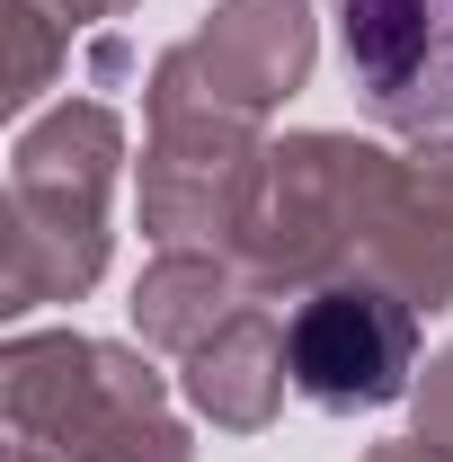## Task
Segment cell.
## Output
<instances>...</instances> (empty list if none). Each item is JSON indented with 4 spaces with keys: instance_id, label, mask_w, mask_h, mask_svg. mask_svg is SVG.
I'll list each match as a JSON object with an SVG mask.
<instances>
[{
    "instance_id": "cell-1",
    "label": "cell",
    "mask_w": 453,
    "mask_h": 462,
    "mask_svg": "<svg viewBox=\"0 0 453 462\" xmlns=\"http://www.w3.org/2000/svg\"><path fill=\"white\" fill-rule=\"evenodd\" d=\"M258 293L392 285L418 311L453 302V134L383 152L365 134H284L231 240Z\"/></svg>"
},
{
    "instance_id": "cell-2",
    "label": "cell",
    "mask_w": 453,
    "mask_h": 462,
    "mask_svg": "<svg viewBox=\"0 0 453 462\" xmlns=\"http://www.w3.org/2000/svg\"><path fill=\"white\" fill-rule=\"evenodd\" d=\"M125 170V116L107 98L45 107L9 152V240H0V311L80 302L107 276V196Z\"/></svg>"
},
{
    "instance_id": "cell-3",
    "label": "cell",
    "mask_w": 453,
    "mask_h": 462,
    "mask_svg": "<svg viewBox=\"0 0 453 462\" xmlns=\"http://www.w3.org/2000/svg\"><path fill=\"white\" fill-rule=\"evenodd\" d=\"M0 401L9 427L54 462H196V436L170 409V374L143 346L89 329H18L0 346Z\"/></svg>"
},
{
    "instance_id": "cell-4",
    "label": "cell",
    "mask_w": 453,
    "mask_h": 462,
    "mask_svg": "<svg viewBox=\"0 0 453 462\" xmlns=\"http://www.w3.org/2000/svg\"><path fill=\"white\" fill-rule=\"evenodd\" d=\"M311 62H320L311 0H214L152 62L143 107H214V116H240V125H267L311 80Z\"/></svg>"
},
{
    "instance_id": "cell-5",
    "label": "cell",
    "mask_w": 453,
    "mask_h": 462,
    "mask_svg": "<svg viewBox=\"0 0 453 462\" xmlns=\"http://www.w3.org/2000/svg\"><path fill=\"white\" fill-rule=\"evenodd\" d=\"M143 231L152 249H231L258 178H267V125H240L214 107H143Z\"/></svg>"
},
{
    "instance_id": "cell-6",
    "label": "cell",
    "mask_w": 453,
    "mask_h": 462,
    "mask_svg": "<svg viewBox=\"0 0 453 462\" xmlns=\"http://www.w3.org/2000/svg\"><path fill=\"white\" fill-rule=\"evenodd\" d=\"M284 365L311 409H338V418L392 409L418 392V302L365 276L302 293L284 320Z\"/></svg>"
},
{
    "instance_id": "cell-7",
    "label": "cell",
    "mask_w": 453,
    "mask_h": 462,
    "mask_svg": "<svg viewBox=\"0 0 453 462\" xmlns=\"http://www.w3.org/2000/svg\"><path fill=\"white\" fill-rule=\"evenodd\" d=\"M338 45L383 134H453V0H338Z\"/></svg>"
},
{
    "instance_id": "cell-8",
    "label": "cell",
    "mask_w": 453,
    "mask_h": 462,
    "mask_svg": "<svg viewBox=\"0 0 453 462\" xmlns=\"http://www.w3.org/2000/svg\"><path fill=\"white\" fill-rule=\"evenodd\" d=\"M284 383H293V365H284V329H276L267 302L231 311L196 356H178V392H187V409L214 418V427H231V436H258V427L284 409Z\"/></svg>"
},
{
    "instance_id": "cell-9",
    "label": "cell",
    "mask_w": 453,
    "mask_h": 462,
    "mask_svg": "<svg viewBox=\"0 0 453 462\" xmlns=\"http://www.w3.org/2000/svg\"><path fill=\"white\" fill-rule=\"evenodd\" d=\"M249 302H267V293L249 285V267L231 258V249H161L143 276H134V329L143 346H161V356H196V346L223 329L231 311H249Z\"/></svg>"
},
{
    "instance_id": "cell-10",
    "label": "cell",
    "mask_w": 453,
    "mask_h": 462,
    "mask_svg": "<svg viewBox=\"0 0 453 462\" xmlns=\"http://www.w3.org/2000/svg\"><path fill=\"white\" fill-rule=\"evenodd\" d=\"M0 27H9V71H0V107L27 116L45 89H54V62L71 54V36H62L45 9H27V0H9L0 9Z\"/></svg>"
},
{
    "instance_id": "cell-11",
    "label": "cell",
    "mask_w": 453,
    "mask_h": 462,
    "mask_svg": "<svg viewBox=\"0 0 453 462\" xmlns=\"http://www.w3.org/2000/svg\"><path fill=\"white\" fill-rule=\"evenodd\" d=\"M409 401H418V427H409V436L453 445V346H436V356H427V374H418V392H409Z\"/></svg>"
},
{
    "instance_id": "cell-12",
    "label": "cell",
    "mask_w": 453,
    "mask_h": 462,
    "mask_svg": "<svg viewBox=\"0 0 453 462\" xmlns=\"http://www.w3.org/2000/svg\"><path fill=\"white\" fill-rule=\"evenodd\" d=\"M27 9H45L62 36H80V27H107V18H125L134 0H27Z\"/></svg>"
},
{
    "instance_id": "cell-13",
    "label": "cell",
    "mask_w": 453,
    "mask_h": 462,
    "mask_svg": "<svg viewBox=\"0 0 453 462\" xmlns=\"http://www.w3.org/2000/svg\"><path fill=\"white\" fill-rule=\"evenodd\" d=\"M365 462H453V445H436V436H392V445H374Z\"/></svg>"
},
{
    "instance_id": "cell-14",
    "label": "cell",
    "mask_w": 453,
    "mask_h": 462,
    "mask_svg": "<svg viewBox=\"0 0 453 462\" xmlns=\"http://www.w3.org/2000/svg\"><path fill=\"white\" fill-rule=\"evenodd\" d=\"M9 462H54V454H45V445H27V436H18V445H9Z\"/></svg>"
}]
</instances>
